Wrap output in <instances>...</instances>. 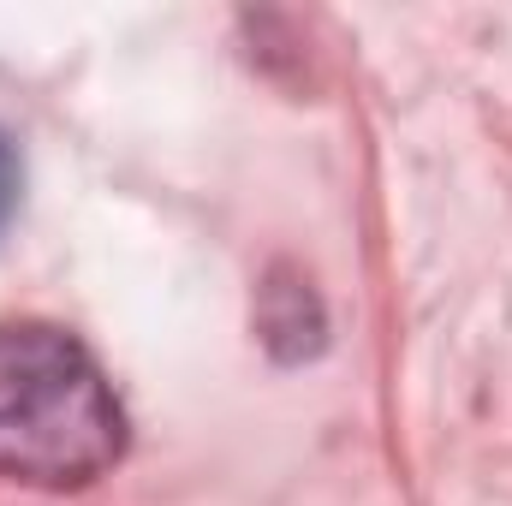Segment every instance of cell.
Here are the masks:
<instances>
[{"label": "cell", "mask_w": 512, "mask_h": 506, "mask_svg": "<svg viewBox=\"0 0 512 506\" xmlns=\"http://www.w3.org/2000/svg\"><path fill=\"white\" fill-rule=\"evenodd\" d=\"M126 447V411L102 364L48 322H0V477L78 489Z\"/></svg>", "instance_id": "obj_1"}, {"label": "cell", "mask_w": 512, "mask_h": 506, "mask_svg": "<svg viewBox=\"0 0 512 506\" xmlns=\"http://www.w3.org/2000/svg\"><path fill=\"white\" fill-rule=\"evenodd\" d=\"M18 155H12V137L0 131V227L12 221V209H18Z\"/></svg>", "instance_id": "obj_2"}]
</instances>
